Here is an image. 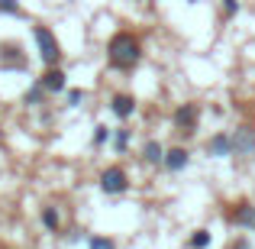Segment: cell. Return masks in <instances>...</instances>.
Listing matches in <instances>:
<instances>
[{"instance_id":"cell-13","label":"cell","mask_w":255,"mask_h":249,"mask_svg":"<svg viewBox=\"0 0 255 249\" xmlns=\"http://www.w3.org/2000/svg\"><path fill=\"white\" fill-rule=\"evenodd\" d=\"M139 159H142L145 165H162L165 162V146L158 143V139H145L142 149H139Z\"/></svg>"},{"instance_id":"cell-10","label":"cell","mask_w":255,"mask_h":249,"mask_svg":"<svg viewBox=\"0 0 255 249\" xmlns=\"http://www.w3.org/2000/svg\"><path fill=\"white\" fill-rule=\"evenodd\" d=\"M204 152L210 159H230L233 156V133H213L204 143Z\"/></svg>"},{"instance_id":"cell-11","label":"cell","mask_w":255,"mask_h":249,"mask_svg":"<svg viewBox=\"0 0 255 249\" xmlns=\"http://www.w3.org/2000/svg\"><path fill=\"white\" fill-rule=\"evenodd\" d=\"M187 165H191V149H187V146H171V149H165V162H162L165 172L178 175V172H184Z\"/></svg>"},{"instance_id":"cell-7","label":"cell","mask_w":255,"mask_h":249,"mask_svg":"<svg viewBox=\"0 0 255 249\" xmlns=\"http://www.w3.org/2000/svg\"><path fill=\"white\" fill-rule=\"evenodd\" d=\"M233 156H239V159L255 156V126L252 123L236 126V133H233Z\"/></svg>"},{"instance_id":"cell-22","label":"cell","mask_w":255,"mask_h":249,"mask_svg":"<svg viewBox=\"0 0 255 249\" xmlns=\"http://www.w3.org/2000/svg\"><path fill=\"white\" fill-rule=\"evenodd\" d=\"M226 249H249V240H233Z\"/></svg>"},{"instance_id":"cell-21","label":"cell","mask_w":255,"mask_h":249,"mask_svg":"<svg viewBox=\"0 0 255 249\" xmlns=\"http://www.w3.org/2000/svg\"><path fill=\"white\" fill-rule=\"evenodd\" d=\"M0 13L3 16H19L23 6H19V0H0Z\"/></svg>"},{"instance_id":"cell-1","label":"cell","mask_w":255,"mask_h":249,"mask_svg":"<svg viewBox=\"0 0 255 249\" xmlns=\"http://www.w3.org/2000/svg\"><path fill=\"white\" fill-rule=\"evenodd\" d=\"M142 62V39L132 29H117L107 39V65L113 71H136Z\"/></svg>"},{"instance_id":"cell-19","label":"cell","mask_w":255,"mask_h":249,"mask_svg":"<svg viewBox=\"0 0 255 249\" xmlns=\"http://www.w3.org/2000/svg\"><path fill=\"white\" fill-rule=\"evenodd\" d=\"M87 249H117V240L104 237V233H94V237H87Z\"/></svg>"},{"instance_id":"cell-12","label":"cell","mask_w":255,"mask_h":249,"mask_svg":"<svg viewBox=\"0 0 255 249\" xmlns=\"http://www.w3.org/2000/svg\"><path fill=\"white\" fill-rule=\"evenodd\" d=\"M39 224H42L45 233L58 237V233H62V211H58L55 204H42L39 207Z\"/></svg>"},{"instance_id":"cell-5","label":"cell","mask_w":255,"mask_h":249,"mask_svg":"<svg viewBox=\"0 0 255 249\" xmlns=\"http://www.w3.org/2000/svg\"><path fill=\"white\" fill-rule=\"evenodd\" d=\"M226 224L239 230H255V204L252 201H233L226 207Z\"/></svg>"},{"instance_id":"cell-18","label":"cell","mask_w":255,"mask_h":249,"mask_svg":"<svg viewBox=\"0 0 255 249\" xmlns=\"http://www.w3.org/2000/svg\"><path fill=\"white\" fill-rule=\"evenodd\" d=\"M84 100H87V91H84V87H68V91H65V107H68V110L81 107Z\"/></svg>"},{"instance_id":"cell-8","label":"cell","mask_w":255,"mask_h":249,"mask_svg":"<svg viewBox=\"0 0 255 249\" xmlns=\"http://www.w3.org/2000/svg\"><path fill=\"white\" fill-rule=\"evenodd\" d=\"M136 110H139V100L132 97L129 91H117L110 97V113L117 120H132V117H136Z\"/></svg>"},{"instance_id":"cell-14","label":"cell","mask_w":255,"mask_h":249,"mask_svg":"<svg viewBox=\"0 0 255 249\" xmlns=\"http://www.w3.org/2000/svg\"><path fill=\"white\" fill-rule=\"evenodd\" d=\"M49 97H52V94L45 91L39 81H32V84L23 91V104H26V107H45V100H49Z\"/></svg>"},{"instance_id":"cell-3","label":"cell","mask_w":255,"mask_h":249,"mask_svg":"<svg viewBox=\"0 0 255 249\" xmlns=\"http://www.w3.org/2000/svg\"><path fill=\"white\" fill-rule=\"evenodd\" d=\"M171 126H174V133H181L184 139H191L194 133L200 130V104H197V100H184V104L174 107Z\"/></svg>"},{"instance_id":"cell-9","label":"cell","mask_w":255,"mask_h":249,"mask_svg":"<svg viewBox=\"0 0 255 249\" xmlns=\"http://www.w3.org/2000/svg\"><path fill=\"white\" fill-rule=\"evenodd\" d=\"M36 81L42 84L49 94H55V97L68 91V75H65V68H62V65H52V68H45L42 75L36 78Z\"/></svg>"},{"instance_id":"cell-15","label":"cell","mask_w":255,"mask_h":249,"mask_svg":"<svg viewBox=\"0 0 255 249\" xmlns=\"http://www.w3.org/2000/svg\"><path fill=\"white\" fill-rule=\"evenodd\" d=\"M210 243H213V233L207 230V227H197V230L187 237V246L191 249H210Z\"/></svg>"},{"instance_id":"cell-6","label":"cell","mask_w":255,"mask_h":249,"mask_svg":"<svg viewBox=\"0 0 255 249\" xmlns=\"http://www.w3.org/2000/svg\"><path fill=\"white\" fill-rule=\"evenodd\" d=\"M0 68L3 71H23L26 68V52L16 39H3L0 42Z\"/></svg>"},{"instance_id":"cell-20","label":"cell","mask_w":255,"mask_h":249,"mask_svg":"<svg viewBox=\"0 0 255 249\" xmlns=\"http://www.w3.org/2000/svg\"><path fill=\"white\" fill-rule=\"evenodd\" d=\"M239 10H243V0H220V16L223 19H233Z\"/></svg>"},{"instance_id":"cell-17","label":"cell","mask_w":255,"mask_h":249,"mask_svg":"<svg viewBox=\"0 0 255 249\" xmlns=\"http://www.w3.org/2000/svg\"><path fill=\"white\" fill-rule=\"evenodd\" d=\"M129 139H132V130L120 126V130H113V139H110V146H113L117 152H126V149H129Z\"/></svg>"},{"instance_id":"cell-2","label":"cell","mask_w":255,"mask_h":249,"mask_svg":"<svg viewBox=\"0 0 255 249\" xmlns=\"http://www.w3.org/2000/svg\"><path fill=\"white\" fill-rule=\"evenodd\" d=\"M32 39H36V52H39V62L45 65V68H52V65L62 62V42H58L55 29H49L45 23H36L32 26Z\"/></svg>"},{"instance_id":"cell-4","label":"cell","mask_w":255,"mask_h":249,"mask_svg":"<svg viewBox=\"0 0 255 249\" xmlns=\"http://www.w3.org/2000/svg\"><path fill=\"white\" fill-rule=\"evenodd\" d=\"M97 188L107 198H120V194L129 191V172H126L123 165H107L104 172L97 175Z\"/></svg>"},{"instance_id":"cell-16","label":"cell","mask_w":255,"mask_h":249,"mask_svg":"<svg viewBox=\"0 0 255 249\" xmlns=\"http://www.w3.org/2000/svg\"><path fill=\"white\" fill-rule=\"evenodd\" d=\"M113 139V130L107 123H94V133H91V146L94 149H100V146H107Z\"/></svg>"}]
</instances>
